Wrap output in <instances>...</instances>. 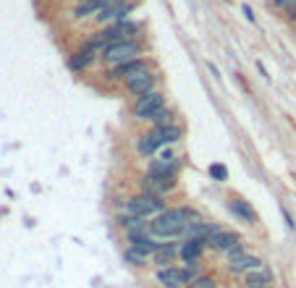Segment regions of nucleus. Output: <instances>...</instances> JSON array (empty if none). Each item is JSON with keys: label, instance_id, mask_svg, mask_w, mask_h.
<instances>
[{"label": "nucleus", "instance_id": "11", "mask_svg": "<svg viewBox=\"0 0 296 288\" xmlns=\"http://www.w3.org/2000/svg\"><path fill=\"white\" fill-rule=\"evenodd\" d=\"M126 241H129L131 249H136L139 254H144L147 259H152V254L157 252V247H160V241H157L150 231H147V233H139V236H129Z\"/></svg>", "mask_w": 296, "mask_h": 288}, {"label": "nucleus", "instance_id": "5", "mask_svg": "<svg viewBox=\"0 0 296 288\" xmlns=\"http://www.w3.org/2000/svg\"><path fill=\"white\" fill-rule=\"evenodd\" d=\"M144 71H152V60L134 58V60H126V63H118V65H110L108 79L110 81H126V79H131L136 74H144Z\"/></svg>", "mask_w": 296, "mask_h": 288}, {"label": "nucleus", "instance_id": "9", "mask_svg": "<svg viewBox=\"0 0 296 288\" xmlns=\"http://www.w3.org/2000/svg\"><path fill=\"white\" fill-rule=\"evenodd\" d=\"M155 86H157V76H155L152 71L136 74V76H131V79L123 81V90L131 92V95H136V97H142V95H147V92H155Z\"/></svg>", "mask_w": 296, "mask_h": 288}, {"label": "nucleus", "instance_id": "15", "mask_svg": "<svg viewBox=\"0 0 296 288\" xmlns=\"http://www.w3.org/2000/svg\"><path fill=\"white\" fill-rule=\"evenodd\" d=\"M202 252H204V243L202 241H194V238H184L181 241V249H178V257L184 259L186 264H199V259H202Z\"/></svg>", "mask_w": 296, "mask_h": 288}, {"label": "nucleus", "instance_id": "1", "mask_svg": "<svg viewBox=\"0 0 296 288\" xmlns=\"http://www.w3.org/2000/svg\"><path fill=\"white\" fill-rule=\"evenodd\" d=\"M197 220H202V217L194 207H168L165 212L150 220V233L157 241H176L184 233L186 223H197Z\"/></svg>", "mask_w": 296, "mask_h": 288}, {"label": "nucleus", "instance_id": "4", "mask_svg": "<svg viewBox=\"0 0 296 288\" xmlns=\"http://www.w3.org/2000/svg\"><path fill=\"white\" fill-rule=\"evenodd\" d=\"M163 107H165V97H163V92L155 90V92H147V95H142V97L134 100L131 116H134L136 121H152Z\"/></svg>", "mask_w": 296, "mask_h": 288}, {"label": "nucleus", "instance_id": "21", "mask_svg": "<svg viewBox=\"0 0 296 288\" xmlns=\"http://www.w3.org/2000/svg\"><path fill=\"white\" fill-rule=\"evenodd\" d=\"M207 173H210V179H213V181H218V184L228 181V168H225L223 163H213Z\"/></svg>", "mask_w": 296, "mask_h": 288}, {"label": "nucleus", "instance_id": "8", "mask_svg": "<svg viewBox=\"0 0 296 288\" xmlns=\"http://www.w3.org/2000/svg\"><path fill=\"white\" fill-rule=\"evenodd\" d=\"M155 280L163 288H186L192 283L189 275H186V268H173V264H168V268H157Z\"/></svg>", "mask_w": 296, "mask_h": 288}, {"label": "nucleus", "instance_id": "17", "mask_svg": "<svg viewBox=\"0 0 296 288\" xmlns=\"http://www.w3.org/2000/svg\"><path fill=\"white\" fill-rule=\"evenodd\" d=\"M160 139H157L155 131H147V134H142L139 139H136V152L142 154V158H150V154H155L157 149H160Z\"/></svg>", "mask_w": 296, "mask_h": 288}, {"label": "nucleus", "instance_id": "24", "mask_svg": "<svg viewBox=\"0 0 296 288\" xmlns=\"http://www.w3.org/2000/svg\"><path fill=\"white\" fill-rule=\"evenodd\" d=\"M281 215H283V220H286V226L293 231V228H296V223H293V217L288 215V210H286V207H281Z\"/></svg>", "mask_w": 296, "mask_h": 288}, {"label": "nucleus", "instance_id": "29", "mask_svg": "<svg viewBox=\"0 0 296 288\" xmlns=\"http://www.w3.org/2000/svg\"><path fill=\"white\" fill-rule=\"evenodd\" d=\"M270 288H272V285H270Z\"/></svg>", "mask_w": 296, "mask_h": 288}, {"label": "nucleus", "instance_id": "23", "mask_svg": "<svg viewBox=\"0 0 296 288\" xmlns=\"http://www.w3.org/2000/svg\"><path fill=\"white\" fill-rule=\"evenodd\" d=\"M189 288H215V278H210V275H199Z\"/></svg>", "mask_w": 296, "mask_h": 288}, {"label": "nucleus", "instance_id": "28", "mask_svg": "<svg viewBox=\"0 0 296 288\" xmlns=\"http://www.w3.org/2000/svg\"><path fill=\"white\" fill-rule=\"evenodd\" d=\"M272 6H278V8H286V6H291V0H272Z\"/></svg>", "mask_w": 296, "mask_h": 288}, {"label": "nucleus", "instance_id": "18", "mask_svg": "<svg viewBox=\"0 0 296 288\" xmlns=\"http://www.w3.org/2000/svg\"><path fill=\"white\" fill-rule=\"evenodd\" d=\"M152 131L157 134V139H160V144H163V147H171V144H176L181 137H184V128H181L178 123L160 126V128H152Z\"/></svg>", "mask_w": 296, "mask_h": 288}, {"label": "nucleus", "instance_id": "20", "mask_svg": "<svg viewBox=\"0 0 296 288\" xmlns=\"http://www.w3.org/2000/svg\"><path fill=\"white\" fill-rule=\"evenodd\" d=\"M171 123H176V118H173V110H168V107H163L160 113H157V116L152 118V128H160V126H171Z\"/></svg>", "mask_w": 296, "mask_h": 288}, {"label": "nucleus", "instance_id": "16", "mask_svg": "<svg viewBox=\"0 0 296 288\" xmlns=\"http://www.w3.org/2000/svg\"><path fill=\"white\" fill-rule=\"evenodd\" d=\"M276 275H272L270 268H260V270H252L244 275V288H270Z\"/></svg>", "mask_w": 296, "mask_h": 288}, {"label": "nucleus", "instance_id": "7", "mask_svg": "<svg viewBox=\"0 0 296 288\" xmlns=\"http://www.w3.org/2000/svg\"><path fill=\"white\" fill-rule=\"evenodd\" d=\"M134 8H136V0H131V3H102L97 8L95 18L100 24H116V21H123Z\"/></svg>", "mask_w": 296, "mask_h": 288}, {"label": "nucleus", "instance_id": "2", "mask_svg": "<svg viewBox=\"0 0 296 288\" xmlns=\"http://www.w3.org/2000/svg\"><path fill=\"white\" fill-rule=\"evenodd\" d=\"M168 205H165V196H152V194H134L126 199L123 205V212L126 215H134V217H144V220H152L160 212H165Z\"/></svg>", "mask_w": 296, "mask_h": 288}, {"label": "nucleus", "instance_id": "14", "mask_svg": "<svg viewBox=\"0 0 296 288\" xmlns=\"http://www.w3.org/2000/svg\"><path fill=\"white\" fill-rule=\"evenodd\" d=\"M228 212L234 217H239L241 223H246V226H255L257 223V212L252 210V205H249L246 199H239V196L228 199Z\"/></svg>", "mask_w": 296, "mask_h": 288}, {"label": "nucleus", "instance_id": "25", "mask_svg": "<svg viewBox=\"0 0 296 288\" xmlns=\"http://www.w3.org/2000/svg\"><path fill=\"white\" fill-rule=\"evenodd\" d=\"M160 160H176V154H173V149H171V147L160 152Z\"/></svg>", "mask_w": 296, "mask_h": 288}, {"label": "nucleus", "instance_id": "13", "mask_svg": "<svg viewBox=\"0 0 296 288\" xmlns=\"http://www.w3.org/2000/svg\"><path fill=\"white\" fill-rule=\"evenodd\" d=\"M95 58H100L95 50H89L87 45H81L79 50H74L71 55H68V69H71L74 74H79V71H87L89 65L95 63Z\"/></svg>", "mask_w": 296, "mask_h": 288}, {"label": "nucleus", "instance_id": "10", "mask_svg": "<svg viewBox=\"0 0 296 288\" xmlns=\"http://www.w3.org/2000/svg\"><path fill=\"white\" fill-rule=\"evenodd\" d=\"M260 268H265L262 257H257V254H241V257H236V259H228V264H225V273H228V275H246V273L260 270Z\"/></svg>", "mask_w": 296, "mask_h": 288}, {"label": "nucleus", "instance_id": "12", "mask_svg": "<svg viewBox=\"0 0 296 288\" xmlns=\"http://www.w3.org/2000/svg\"><path fill=\"white\" fill-rule=\"evenodd\" d=\"M178 249H181V241H160L157 252L152 254V264L168 268V264H173V259L178 257Z\"/></svg>", "mask_w": 296, "mask_h": 288}, {"label": "nucleus", "instance_id": "3", "mask_svg": "<svg viewBox=\"0 0 296 288\" xmlns=\"http://www.w3.org/2000/svg\"><path fill=\"white\" fill-rule=\"evenodd\" d=\"M142 50H144V45L139 39H118V42H113L110 48H105L100 53V58L110 65H118V63H126L134 58H142Z\"/></svg>", "mask_w": 296, "mask_h": 288}, {"label": "nucleus", "instance_id": "22", "mask_svg": "<svg viewBox=\"0 0 296 288\" xmlns=\"http://www.w3.org/2000/svg\"><path fill=\"white\" fill-rule=\"evenodd\" d=\"M97 3H79L76 11H74V18H84V16H95L97 13Z\"/></svg>", "mask_w": 296, "mask_h": 288}, {"label": "nucleus", "instance_id": "19", "mask_svg": "<svg viewBox=\"0 0 296 288\" xmlns=\"http://www.w3.org/2000/svg\"><path fill=\"white\" fill-rule=\"evenodd\" d=\"M123 259H126V264H131V268H144V264H147V257H144V254H139L136 249H131V247H126Z\"/></svg>", "mask_w": 296, "mask_h": 288}, {"label": "nucleus", "instance_id": "26", "mask_svg": "<svg viewBox=\"0 0 296 288\" xmlns=\"http://www.w3.org/2000/svg\"><path fill=\"white\" fill-rule=\"evenodd\" d=\"M244 16H246L249 21H255V11H252V6H244Z\"/></svg>", "mask_w": 296, "mask_h": 288}, {"label": "nucleus", "instance_id": "27", "mask_svg": "<svg viewBox=\"0 0 296 288\" xmlns=\"http://www.w3.org/2000/svg\"><path fill=\"white\" fill-rule=\"evenodd\" d=\"M288 16H291V21H296V0H291V6H288Z\"/></svg>", "mask_w": 296, "mask_h": 288}, {"label": "nucleus", "instance_id": "6", "mask_svg": "<svg viewBox=\"0 0 296 288\" xmlns=\"http://www.w3.org/2000/svg\"><path fill=\"white\" fill-rule=\"evenodd\" d=\"M210 249H215V252H220V254H225L228 259H236V257H241L244 254V238L236 233V231H223L213 243H210Z\"/></svg>", "mask_w": 296, "mask_h": 288}]
</instances>
